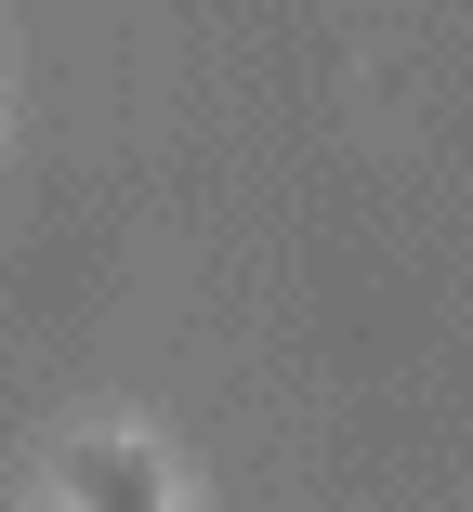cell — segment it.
Returning <instances> with one entry per match:
<instances>
[{"instance_id": "obj_1", "label": "cell", "mask_w": 473, "mask_h": 512, "mask_svg": "<svg viewBox=\"0 0 473 512\" xmlns=\"http://www.w3.org/2000/svg\"><path fill=\"white\" fill-rule=\"evenodd\" d=\"M66 499L79 512H171V473L132 434H92V447H66Z\"/></svg>"}]
</instances>
